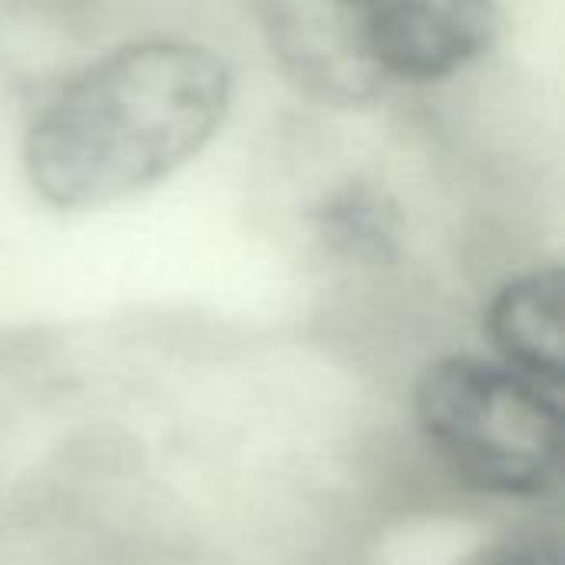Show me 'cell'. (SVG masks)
I'll return each mask as SVG.
<instances>
[{
    "instance_id": "6da1fadb",
    "label": "cell",
    "mask_w": 565,
    "mask_h": 565,
    "mask_svg": "<svg viewBox=\"0 0 565 565\" xmlns=\"http://www.w3.org/2000/svg\"><path fill=\"white\" fill-rule=\"evenodd\" d=\"M232 73L192 40L122 43L79 70L33 116L23 169L53 209L129 199L192 162L225 122Z\"/></svg>"
},
{
    "instance_id": "7a4b0ae2",
    "label": "cell",
    "mask_w": 565,
    "mask_h": 565,
    "mask_svg": "<svg viewBox=\"0 0 565 565\" xmlns=\"http://www.w3.org/2000/svg\"><path fill=\"white\" fill-rule=\"evenodd\" d=\"M414 411L437 457L473 490L540 500L563 477V404L503 361L454 354L430 364Z\"/></svg>"
},
{
    "instance_id": "3957f363",
    "label": "cell",
    "mask_w": 565,
    "mask_h": 565,
    "mask_svg": "<svg viewBox=\"0 0 565 565\" xmlns=\"http://www.w3.org/2000/svg\"><path fill=\"white\" fill-rule=\"evenodd\" d=\"M271 60L285 79L321 106L354 109L381 96L364 0H255Z\"/></svg>"
},
{
    "instance_id": "277c9868",
    "label": "cell",
    "mask_w": 565,
    "mask_h": 565,
    "mask_svg": "<svg viewBox=\"0 0 565 565\" xmlns=\"http://www.w3.org/2000/svg\"><path fill=\"white\" fill-rule=\"evenodd\" d=\"M364 30L384 79L440 83L477 63L500 30L497 0H364Z\"/></svg>"
},
{
    "instance_id": "5b68a950",
    "label": "cell",
    "mask_w": 565,
    "mask_h": 565,
    "mask_svg": "<svg viewBox=\"0 0 565 565\" xmlns=\"http://www.w3.org/2000/svg\"><path fill=\"white\" fill-rule=\"evenodd\" d=\"M487 334L507 367L563 391V271L550 265L510 278L487 305Z\"/></svg>"
},
{
    "instance_id": "8992f818",
    "label": "cell",
    "mask_w": 565,
    "mask_h": 565,
    "mask_svg": "<svg viewBox=\"0 0 565 565\" xmlns=\"http://www.w3.org/2000/svg\"><path fill=\"white\" fill-rule=\"evenodd\" d=\"M315 238L344 262L387 265L401 255L404 215L397 199L371 179H348L321 192L308 215Z\"/></svg>"
},
{
    "instance_id": "52a82bcc",
    "label": "cell",
    "mask_w": 565,
    "mask_h": 565,
    "mask_svg": "<svg viewBox=\"0 0 565 565\" xmlns=\"http://www.w3.org/2000/svg\"><path fill=\"white\" fill-rule=\"evenodd\" d=\"M473 565H563L559 540L550 533H520L507 543L490 546Z\"/></svg>"
},
{
    "instance_id": "ba28073f",
    "label": "cell",
    "mask_w": 565,
    "mask_h": 565,
    "mask_svg": "<svg viewBox=\"0 0 565 565\" xmlns=\"http://www.w3.org/2000/svg\"><path fill=\"white\" fill-rule=\"evenodd\" d=\"M20 3H30V7H53V10H63V7H73L79 0H20Z\"/></svg>"
}]
</instances>
